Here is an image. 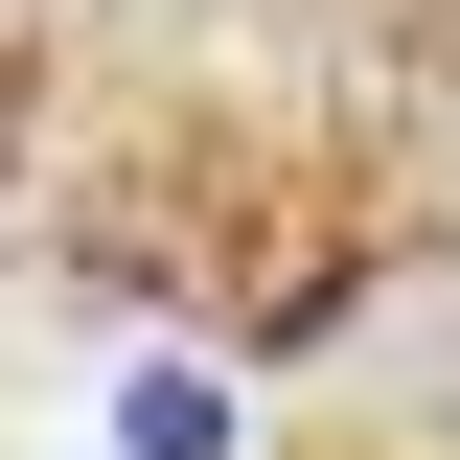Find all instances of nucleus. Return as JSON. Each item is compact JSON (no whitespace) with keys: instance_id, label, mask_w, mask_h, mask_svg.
Listing matches in <instances>:
<instances>
[{"instance_id":"f257e3e1","label":"nucleus","mask_w":460,"mask_h":460,"mask_svg":"<svg viewBox=\"0 0 460 460\" xmlns=\"http://www.w3.org/2000/svg\"><path fill=\"white\" fill-rule=\"evenodd\" d=\"M138 460H208V368H162V392H138Z\"/></svg>"}]
</instances>
